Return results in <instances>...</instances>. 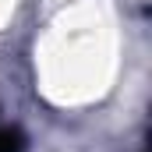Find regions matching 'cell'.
<instances>
[{"instance_id":"6da1fadb","label":"cell","mask_w":152,"mask_h":152,"mask_svg":"<svg viewBox=\"0 0 152 152\" xmlns=\"http://www.w3.org/2000/svg\"><path fill=\"white\" fill-rule=\"evenodd\" d=\"M0 152H25V134L18 127H0Z\"/></svg>"}]
</instances>
